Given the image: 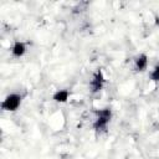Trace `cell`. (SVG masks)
I'll list each match as a JSON object with an SVG mask.
<instances>
[{
	"label": "cell",
	"instance_id": "1",
	"mask_svg": "<svg viewBox=\"0 0 159 159\" xmlns=\"http://www.w3.org/2000/svg\"><path fill=\"white\" fill-rule=\"evenodd\" d=\"M112 119V109L106 107L96 111V118L93 122V129L96 132H104L111 123Z\"/></svg>",
	"mask_w": 159,
	"mask_h": 159
},
{
	"label": "cell",
	"instance_id": "2",
	"mask_svg": "<svg viewBox=\"0 0 159 159\" xmlns=\"http://www.w3.org/2000/svg\"><path fill=\"white\" fill-rule=\"evenodd\" d=\"M21 102H22V96L20 93H15V92L9 93L1 102V108L2 111L6 112H15L21 106Z\"/></svg>",
	"mask_w": 159,
	"mask_h": 159
},
{
	"label": "cell",
	"instance_id": "3",
	"mask_svg": "<svg viewBox=\"0 0 159 159\" xmlns=\"http://www.w3.org/2000/svg\"><path fill=\"white\" fill-rule=\"evenodd\" d=\"M104 82H106V77H104V73L102 70H97L93 75H92V78L89 81V91L92 93H97L99 92L103 86H104Z\"/></svg>",
	"mask_w": 159,
	"mask_h": 159
},
{
	"label": "cell",
	"instance_id": "4",
	"mask_svg": "<svg viewBox=\"0 0 159 159\" xmlns=\"http://www.w3.org/2000/svg\"><path fill=\"white\" fill-rule=\"evenodd\" d=\"M26 50H27L26 42L17 40V41H15V42L12 43V46H11V55H12L14 57L20 58V57H22V56L26 53Z\"/></svg>",
	"mask_w": 159,
	"mask_h": 159
},
{
	"label": "cell",
	"instance_id": "5",
	"mask_svg": "<svg viewBox=\"0 0 159 159\" xmlns=\"http://www.w3.org/2000/svg\"><path fill=\"white\" fill-rule=\"evenodd\" d=\"M148 67V56L145 53H139L134 57V70L137 72H143Z\"/></svg>",
	"mask_w": 159,
	"mask_h": 159
},
{
	"label": "cell",
	"instance_id": "6",
	"mask_svg": "<svg viewBox=\"0 0 159 159\" xmlns=\"http://www.w3.org/2000/svg\"><path fill=\"white\" fill-rule=\"evenodd\" d=\"M70 92L67 89H58L52 94V99L57 103H66L68 101Z\"/></svg>",
	"mask_w": 159,
	"mask_h": 159
},
{
	"label": "cell",
	"instance_id": "7",
	"mask_svg": "<svg viewBox=\"0 0 159 159\" xmlns=\"http://www.w3.org/2000/svg\"><path fill=\"white\" fill-rule=\"evenodd\" d=\"M150 80L153 82H159V65H157L150 72Z\"/></svg>",
	"mask_w": 159,
	"mask_h": 159
},
{
	"label": "cell",
	"instance_id": "8",
	"mask_svg": "<svg viewBox=\"0 0 159 159\" xmlns=\"http://www.w3.org/2000/svg\"><path fill=\"white\" fill-rule=\"evenodd\" d=\"M155 25L159 26V16H155Z\"/></svg>",
	"mask_w": 159,
	"mask_h": 159
}]
</instances>
